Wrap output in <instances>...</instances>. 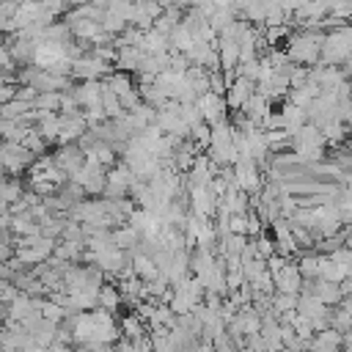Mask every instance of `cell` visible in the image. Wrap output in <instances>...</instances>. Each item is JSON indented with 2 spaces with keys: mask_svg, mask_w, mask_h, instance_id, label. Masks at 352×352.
<instances>
[{
  "mask_svg": "<svg viewBox=\"0 0 352 352\" xmlns=\"http://www.w3.org/2000/svg\"><path fill=\"white\" fill-rule=\"evenodd\" d=\"M275 272H278V286L283 292H297V286H300V270L286 267V270H275Z\"/></svg>",
  "mask_w": 352,
  "mask_h": 352,
  "instance_id": "obj_3",
  "label": "cell"
},
{
  "mask_svg": "<svg viewBox=\"0 0 352 352\" xmlns=\"http://www.w3.org/2000/svg\"><path fill=\"white\" fill-rule=\"evenodd\" d=\"M294 44H297V47H292V55H294L297 60H302V63H305V60H314V58L319 55V50H322V47L316 44V38H297Z\"/></svg>",
  "mask_w": 352,
  "mask_h": 352,
  "instance_id": "obj_1",
  "label": "cell"
},
{
  "mask_svg": "<svg viewBox=\"0 0 352 352\" xmlns=\"http://www.w3.org/2000/svg\"><path fill=\"white\" fill-rule=\"evenodd\" d=\"M250 85H253V80H250V77H239V80L234 82V88H231V107H242V104L253 96Z\"/></svg>",
  "mask_w": 352,
  "mask_h": 352,
  "instance_id": "obj_2",
  "label": "cell"
}]
</instances>
